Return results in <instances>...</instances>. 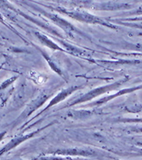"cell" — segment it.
<instances>
[{
  "label": "cell",
  "instance_id": "7a4b0ae2",
  "mask_svg": "<svg viewBox=\"0 0 142 160\" xmlns=\"http://www.w3.org/2000/svg\"><path fill=\"white\" fill-rule=\"evenodd\" d=\"M48 98V96H45L44 94H41L36 98L32 100L31 102H29V104L27 106V108L24 109V111L22 112V114L19 116V118L16 119L15 125L18 124L20 122H22L23 120H26L27 118L31 116L32 114L34 112L37 110V108L41 107L43 104V102H45V100Z\"/></svg>",
  "mask_w": 142,
  "mask_h": 160
},
{
  "label": "cell",
  "instance_id": "8992f818",
  "mask_svg": "<svg viewBox=\"0 0 142 160\" xmlns=\"http://www.w3.org/2000/svg\"><path fill=\"white\" fill-rule=\"evenodd\" d=\"M6 134H7L6 131H3V132L0 133V142H1L2 140H3V137H4V136H5Z\"/></svg>",
  "mask_w": 142,
  "mask_h": 160
},
{
  "label": "cell",
  "instance_id": "3957f363",
  "mask_svg": "<svg viewBox=\"0 0 142 160\" xmlns=\"http://www.w3.org/2000/svg\"><path fill=\"white\" fill-rule=\"evenodd\" d=\"M34 35L36 36V38H37V39L39 40V42H40L42 44H43V45H46V46L50 47L51 49H57V46H56V44L53 43L52 41H50L45 35L40 33L39 32H34Z\"/></svg>",
  "mask_w": 142,
  "mask_h": 160
},
{
  "label": "cell",
  "instance_id": "5b68a950",
  "mask_svg": "<svg viewBox=\"0 0 142 160\" xmlns=\"http://www.w3.org/2000/svg\"><path fill=\"white\" fill-rule=\"evenodd\" d=\"M0 22H1V23H3V24L4 25V26H6L7 28H9L10 30H12V31L14 32H15V33H16V35H18L19 37H21L22 38V35H21V34H20V33H18V32H16V29H14V28H13L12 27H10V26H9V25L8 24V23H7V22H5V21H4V18H3V16H2V15H1V13H0ZM22 39H23V38H22Z\"/></svg>",
  "mask_w": 142,
  "mask_h": 160
},
{
  "label": "cell",
  "instance_id": "277c9868",
  "mask_svg": "<svg viewBox=\"0 0 142 160\" xmlns=\"http://www.w3.org/2000/svg\"><path fill=\"white\" fill-rule=\"evenodd\" d=\"M17 78H18V76H15V77L9 78L5 80V81H3V83H1V85H0V90H3V89H7V88H8L11 83H14Z\"/></svg>",
  "mask_w": 142,
  "mask_h": 160
},
{
  "label": "cell",
  "instance_id": "6da1fadb",
  "mask_svg": "<svg viewBox=\"0 0 142 160\" xmlns=\"http://www.w3.org/2000/svg\"><path fill=\"white\" fill-rule=\"evenodd\" d=\"M45 127H43L40 129H37L35 131H32L31 133H27V134H23V135H21V136H16L15 138L11 139L6 145H4L3 148L0 149V157L3 156V154L6 153L8 152L11 151L13 149H15L16 147H18L19 145L22 144L23 142H25L26 141H27L29 139L32 138L34 136L37 135L38 133H40Z\"/></svg>",
  "mask_w": 142,
  "mask_h": 160
}]
</instances>
